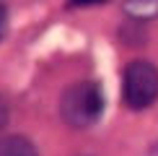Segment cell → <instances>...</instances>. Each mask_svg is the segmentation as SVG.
Listing matches in <instances>:
<instances>
[{"label":"cell","mask_w":158,"mask_h":156,"mask_svg":"<svg viewBox=\"0 0 158 156\" xmlns=\"http://www.w3.org/2000/svg\"><path fill=\"white\" fill-rule=\"evenodd\" d=\"M5 31H8V5L0 3V39L5 37Z\"/></svg>","instance_id":"5b68a950"},{"label":"cell","mask_w":158,"mask_h":156,"mask_svg":"<svg viewBox=\"0 0 158 156\" xmlns=\"http://www.w3.org/2000/svg\"><path fill=\"white\" fill-rule=\"evenodd\" d=\"M122 102L132 112L153 107L158 102V68L148 60H132L122 73Z\"/></svg>","instance_id":"7a4b0ae2"},{"label":"cell","mask_w":158,"mask_h":156,"mask_svg":"<svg viewBox=\"0 0 158 156\" xmlns=\"http://www.w3.org/2000/svg\"><path fill=\"white\" fill-rule=\"evenodd\" d=\"M98 3H106V0H68L70 8H88V5H98Z\"/></svg>","instance_id":"8992f818"},{"label":"cell","mask_w":158,"mask_h":156,"mask_svg":"<svg viewBox=\"0 0 158 156\" xmlns=\"http://www.w3.org/2000/svg\"><path fill=\"white\" fill-rule=\"evenodd\" d=\"M104 115V91L96 81H78L68 86L60 96V117L70 128L83 130L101 120Z\"/></svg>","instance_id":"6da1fadb"},{"label":"cell","mask_w":158,"mask_h":156,"mask_svg":"<svg viewBox=\"0 0 158 156\" xmlns=\"http://www.w3.org/2000/svg\"><path fill=\"white\" fill-rule=\"evenodd\" d=\"M0 156H39L26 135H0Z\"/></svg>","instance_id":"3957f363"},{"label":"cell","mask_w":158,"mask_h":156,"mask_svg":"<svg viewBox=\"0 0 158 156\" xmlns=\"http://www.w3.org/2000/svg\"><path fill=\"white\" fill-rule=\"evenodd\" d=\"M8 120H10V104H8V99H5L3 94H0V133L8 128Z\"/></svg>","instance_id":"277c9868"}]
</instances>
